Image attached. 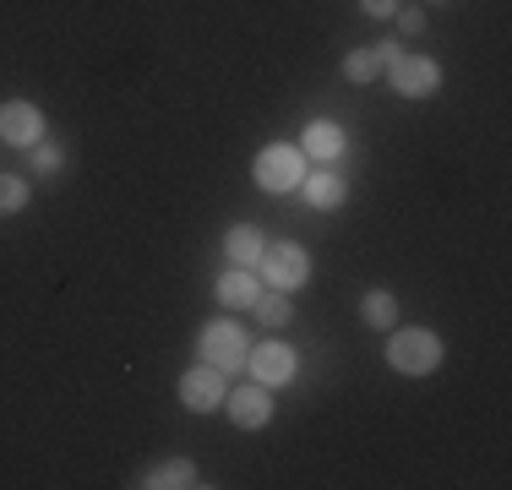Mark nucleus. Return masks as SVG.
<instances>
[{"instance_id": "nucleus-1", "label": "nucleus", "mask_w": 512, "mask_h": 490, "mask_svg": "<svg viewBox=\"0 0 512 490\" xmlns=\"http://www.w3.org/2000/svg\"><path fill=\"white\" fill-rule=\"evenodd\" d=\"M442 338L425 333V327H398L393 338H387V365L404 376H431L436 365H442Z\"/></svg>"}, {"instance_id": "nucleus-2", "label": "nucleus", "mask_w": 512, "mask_h": 490, "mask_svg": "<svg viewBox=\"0 0 512 490\" xmlns=\"http://www.w3.org/2000/svg\"><path fill=\"white\" fill-rule=\"evenodd\" d=\"M251 180L262 191H300V180H306V153H300L295 142L262 147V153L251 158Z\"/></svg>"}, {"instance_id": "nucleus-3", "label": "nucleus", "mask_w": 512, "mask_h": 490, "mask_svg": "<svg viewBox=\"0 0 512 490\" xmlns=\"http://www.w3.org/2000/svg\"><path fill=\"white\" fill-rule=\"evenodd\" d=\"M197 354L207 365H218L224 376H235V371H246L251 338H246V327H240V322H207L197 333Z\"/></svg>"}, {"instance_id": "nucleus-4", "label": "nucleus", "mask_w": 512, "mask_h": 490, "mask_svg": "<svg viewBox=\"0 0 512 490\" xmlns=\"http://www.w3.org/2000/svg\"><path fill=\"white\" fill-rule=\"evenodd\" d=\"M256 267H262L267 289H284V294H289V289H300V284L311 278V256L300 251V245H289V240L267 245V251H262V262H256Z\"/></svg>"}, {"instance_id": "nucleus-5", "label": "nucleus", "mask_w": 512, "mask_h": 490, "mask_svg": "<svg viewBox=\"0 0 512 490\" xmlns=\"http://www.w3.org/2000/svg\"><path fill=\"white\" fill-rule=\"evenodd\" d=\"M224 398H229V387H224V371H218V365L197 360L186 376H180V403H186L191 414H213Z\"/></svg>"}, {"instance_id": "nucleus-6", "label": "nucleus", "mask_w": 512, "mask_h": 490, "mask_svg": "<svg viewBox=\"0 0 512 490\" xmlns=\"http://www.w3.org/2000/svg\"><path fill=\"white\" fill-rule=\"evenodd\" d=\"M44 109L28 104V98H11V104H0V142L6 147H39L44 142Z\"/></svg>"}, {"instance_id": "nucleus-7", "label": "nucleus", "mask_w": 512, "mask_h": 490, "mask_svg": "<svg viewBox=\"0 0 512 490\" xmlns=\"http://www.w3.org/2000/svg\"><path fill=\"white\" fill-rule=\"evenodd\" d=\"M246 371H251V382H262V387H284L289 376H295V349L278 343V338H262V343H251Z\"/></svg>"}, {"instance_id": "nucleus-8", "label": "nucleus", "mask_w": 512, "mask_h": 490, "mask_svg": "<svg viewBox=\"0 0 512 490\" xmlns=\"http://www.w3.org/2000/svg\"><path fill=\"white\" fill-rule=\"evenodd\" d=\"M387 77H393V93H404V98H431L442 88V66L431 55H398L387 66Z\"/></svg>"}, {"instance_id": "nucleus-9", "label": "nucleus", "mask_w": 512, "mask_h": 490, "mask_svg": "<svg viewBox=\"0 0 512 490\" xmlns=\"http://www.w3.org/2000/svg\"><path fill=\"white\" fill-rule=\"evenodd\" d=\"M224 409H229V420H235L240 431H262V425L273 420V392H267L262 382H251V387L229 392Z\"/></svg>"}, {"instance_id": "nucleus-10", "label": "nucleus", "mask_w": 512, "mask_h": 490, "mask_svg": "<svg viewBox=\"0 0 512 490\" xmlns=\"http://www.w3.org/2000/svg\"><path fill=\"white\" fill-rule=\"evenodd\" d=\"M344 147H349V131L338 126V120H306V131H300V153L316 158V164L344 158Z\"/></svg>"}, {"instance_id": "nucleus-11", "label": "nucleus", "mask_w": 512, "mask_h": 490, "mask_svg": "<svg viewBox=\"0 0 512 490\" xmlns=\"http://www.w3.org/2000/svg\"><path fill=\"white\" fill-rule=\"evenodd\" d=\"M213 294H218V305H235V311H251V305H256V294H262V284H256V273H251V267H229V273L213 284Z\"/></svg>"}, {"instance_id": "nucleus-12", "label": "nucleus", "mask_w": 512, "mask_h": 490, "mask_svg": "<svg viewBox=\"0 0 512 490\" xmlns=\"http://www.w3.org/2000/svg\"><path fill=\"white\" fill-rule=\"evenodd\" d=\"M142 490H186V485H202L197 480V463L191 458H169V463H158V469H148L137 480Z\"/></svg>"}, {"instance_id": "nucleus-13", "label": "nucleus", "mask_w": 512, "mask_h": 490, "mask_svg": "<svg viewBox=\"0 0 512 490\" xmlns=\"http://www.w3.org/2000/svg\"><path fill=\"white\" fill-rule=\"evenodd\" d=\"M262 251H267V240H262V229H251V224H235L224 235V256L235 267H256V262H262Z\"/></svg>"}, {"instance_id": "nucleus-14", "label": "nucleus", "mask_w": 512, "mask_h": 490, "mask_svg": "<svg viewBox=\"0 0 512 490\" xmlns=\"http://www.w3.org/2000/svg\"><path fill=\"white\" fill-rule=\"evenodd\" d=\"M300 186H306V202H311V207H338V202L349 196L344 175H333V169H322V175H306Z\"/></svg>"}, {"instance_id": "nucleus-15", "label": "nucleus", "mask_w": 512, "mask_h": 490, "mask_svg": "<svg viewBox=\"0 0 512 490\" xmlns=\"http://www.w3.org/2000/svg\"><path fill=\"white\" fill-rule=\"evenodd\" d=\"M360 316H365V327H393L398 322V300H393V289H365V300H360Z\"/></svg>"}, {"instance_id": "nucleus-16", "label": "nucleus", "mask_w": 512, "mask_h": 490, "mask_svg": "<svg viewBox=\"0 0 512 490\" xmlns=\"http://www.w3.org/2000/svg\"><path fill=\"white\" fill-rule=\"evenodd\" d=\"M382 66H387V60H382V49H355V55H344V77L349 82H376V77H382Z\"/></svg>"}, {"instance_id": "nucleus-17", "label": "nucleus", "mask_w": 512, "mask_h": 490, "mask_svg": "<svg viewBox=\"0 0 512 490\" xmlns=\"http://www.w3.org/2000/svg\"><path fill=\"white\" fill-rule=\"evenodd\" d=\"M251 311L262 316L267 327H284V322H289V300H284V289H262V294H256Z\"/></svg>"}, {"instance_id": "nucleus-18", "label": "nucleus", "mask_w": 512, "mask_h": 490, "mask_svg": "<svg viewBox=\"0 0 512 490\" xmlns=\"http://www.w3.org/2000/svg\"><path fill=\"white\" fill-rule=\"evenodd\" d=\"M17 207H28V180L0 169V213H17Z\"/></svg>"}, {"instance_id": "nucleus-19", "label": "nucleus", "mask_w": 512, "mask_h": 490, "mask_svg": "<svg viewBox=\"0 0 512 490\" xmlns=\"http://www.w3.org/2000/svg\"><path fill=\"white\" fill-rule=\"evenodd\" d=\"M33 153V175H60L66 169V153H60L55 142H39V147H28Z\"/></svg>"}, {"instance_id": "nucleus-20", "label": "nucleus", "mask_w": 512, "mask_h": 490, "mask_svg": "<svg viewBox=\"0 0 512 490\" xmlns=\"http://www.w3.org/2000/svg\"><path fill=\"white\" fill-rule=\"evenodd\" d=\"M393 17H398V33H404V39H420L425 33V11L420 6H398Z\"/></svg>"}, {"instance_id": "nucleus-21", "label": "nucleus", "mask_w": 512, "mask_h": 490, "mask_svg": "<svg viewBox=\"0 0 512 490\" xmlns=\"http://www.w3.org/2000/svg\"><path fill=\"white\" fill-rule=\"evenodd\" d=\"M360 6H365V17H393L404 0H360Z\"/></svg>"}]
</instances>
